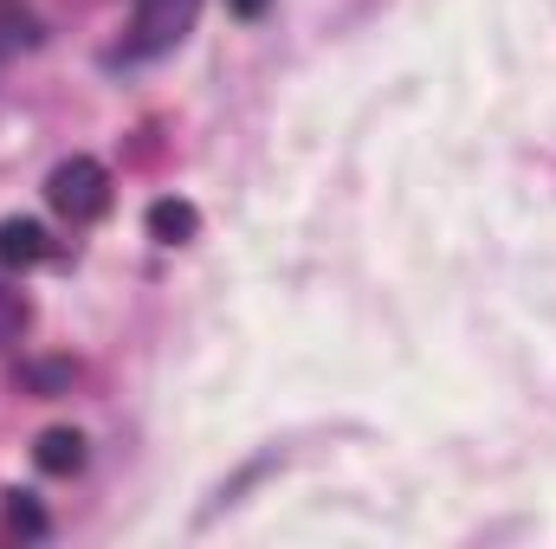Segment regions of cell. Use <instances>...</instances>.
Segmentation results:
<instances>
[{
  "label": "cell",
  "instance_id": "cell-10",
  "mask_svg": "<svg viewBox=\"0 0 556 549\" xmlns=\"http://www.w3.org/2000/svg\"><path fill=\"white\" fill-rule=\"evenodd\" d=\"M227 7H233V13H240V20H260V13H266V7H273V0H227Z\"/></svg>",
  "mask_w": 556,
  "mask_h": 549
},
{
  "label": "cell",
  "instance_id": "cell-4",
  "mask_svg": "<svg viewBox=\"0 0 556 549\" xmlns=\"http://www.w3.org/2000/svg\"><path fill=\"white\" fill-rule=\"evenodd\" d=\"M33 465H39L46 478H72V472L85 465V433H78V426H46V433L33 439Z\"/></svg>",
  "mask_w": 556,
  "mask_h": 549
},
{
  "label": "cell",
  "instance_id": "cell-8",
  "mask_svg": "<svg viewBox=\"0 0 556 549\" xmlns=\"http://www.w3.org/2000/svg\"><path fill=\"white\" fill-rule=\"evenodd\" d=\"M26 323H33V304H26V291L0 284V349H7V343H20V336H26Z\"/></svg>",
  "mask_w": 556,
  "mask_h": 549
},
{
  "label": "cell",
  "instance_id": "cell-6",
  "mask_svg": "<svg viewBox=\"0 0 556 549\" xmlns=\"http://www.w3.org/2000/svg\"><path fill=\"white\" fill-rule=\"evenodd\" d=\"M72 382H78V369H72L65 356H52V362H33V369H26V388H33L39 401H52V395H65Z\"/></svg>",
  "mask_w": 556,
  "mask_h": 549
},
{
  "label": "cell",
  "instance_id": "cell-5",
  "mask_svg": "<svg viewBox=\"0 0 556 549\" xmlns=\"http://www.w3.org/2000/svg\"><path fill=\"white\" fill-rule=\"evenodd\" d=\"M39 259H46V227L26 220V214L0 220V266H7V272H26V266H39Z\"/></svg>",
  "mask_w": 556,
  "mask_h": 549
},
{
  "label": "cell",
  "instance_id": "cell-1",
  "mask_svg": "<svg viewBox=\"0 0 556 549\" xmlns=\"http://www.w3.org/2000/svg\"><path fill=\"white\" fill-rule=\"evenodd\" d=\"M46 201H52V214H65L72 227L98 220V214L111 207V175H104V162H91V155L59 162V168L46 175Z\"/></svg>",
  "mask_w": 556,
  "mask_h": 549
},
{
  "label": "cell",
  "instance_id": "cell-7",
  "mask_svg": "<svg viewBox=\"0 0 556 549\" xmlns=\"http://www.w3.org/2000/svg\"><path fill=\"white\" fill-rule=\"evenodd\" d=\"M39 46V20L33 13H0V59H13V52H33Z\"/></svg>",
  "mask_w": 556,
  "mask_h": 549
},
{
  "label": "cell",
  "instance_id": "cell-2",
  "mask_svg": "<svg viewBox=\"0 0 556 549\" xmlns=\"http://www.w3.org/2000/svg\"><path fill=\"white\" fill-rule=\"evenodd\" d=\"M194 13H201V0H142L137 20H130V52H137V59L175 52V46L194 33Z\"/></svg>",
  "mask_w": 556,
  "mask_h": 549
},
{
  "label": "cell",
  "instance_id": "cell-9",
  "mask_svg": "<svg viewBox=\"0 0 556 549\" xmlns=\"http://www.w3.org/2000/svg\"><path fill=\"white\" fill-rule=\"evenodd\" d=\"M7 524H13L20 537H46V511H39V498H33V491H7Z\"/></svg>",
  "mask_w": 556,
  "mask_h": 549
},
{
  "label": "cell",
  "instance_id": "cell-3",
  "mask_svg": "<svg viewBox=\"0 0 556 549\" xmlns=\"http://www.w3.org/2000/svg\"><path fill=\"white\" fill-rule=\"evenodd\" d=\"M142 233H149L155 246H188V240L201 233V214H194V201H181V194H162V201H149V214H142Z\"/></svg>",
  "mask_w": 556,
  "mask_h": 549
}]
</instances>
